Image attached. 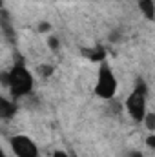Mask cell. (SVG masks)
Segmentation results:
<instances>
[{
  "mask_svg": "<svg viewBox=\"0 0 155 157\" xmlns=\"http://www.w3.org/2000/svg\"><path fill=\"white\" fill-rule=\"evenodd\" d=\"M2 82L9 88L11 97L20 99L31 93L35 80H33V75L29 73V70H26L22 64H15L9 71L2 73Z\"/></svg>",
  "mask_w": 155,
  "mask_h": 157,
  "instance_id": "1",
  "label": "cell"
},
{
  "mask_svg": "<svg viewBox=\"0 0 155 157\" xmlns=\"http://www.w3.org/2000/svg\"><path fill=\"white\" fill-rule=\"evenodd\" d=\"M146 104H148V84L139 78L135 82V88L131 90V93L126 97L124 108L128 112V115L133 119L135 122H142L146 117Z\"/></svg>",
  "mask_w": 155,
  "mask_h": 157,
  "instance_id": "2",
  "label": "cell"
},
{
  "mask_svg": "<svg viewBox=\"0 0 155 157\" xmlns=\"http://www.w3.org/2000/svg\"><path fill=\"white\" fill-rule=\"evenodd\" d=\"M119 82L115 78L113 70L110 68L108 60H102L99 64V71H97V82H95V95L102 101H112L117 93Z\"/></svg>",
  "mask_w": 155,
  "mask_h": 157,
  "instance_id": "3",
  "label": "cell"
},
{
  "mask_svg": "<svg viewBox=\"0 0 155 157\" xmlns=\"http://www.w3.org/2000/svg\"><path fill=\"white\" fill-rule=\"evenodd\" d=\"M9 144H11V150L17 157H40L39 146L35 144V141L29 135H24V133L13 135Z\"/></svg>",
  "mask_w": 155,
  "mask_h": 157,
  "instance_id": "4",
  "label": "cell"
},
{
  "mask_svg": "<svg viewBox=\"0 0 155 157\" xmlns=\"http://www.w3.org/2000/svg\"><path fill=\"white\" fill-rule=\"evenodd\" d=\"M82 55H84V57H88L91 62H97V64H100L102 60H106V49H104V48H100V46L82 49Z\"/></svg>",
  "mask_w": 155,
  "mask_h": 157,
  "instance_id": "5",
  "label": "cell"
},
{
  "mask_svg": "<svg viewBox=\"0 0 155 157\" xmlns=\"http://www.w3.org/2000/svg\"><path fill=\"white\" fill-rule=\"evenodd\" d=\"M139 11L146 20H155V2L153 0H137Z\"/></svg>",
  "mask_w": 155,
  "mask_h": 157,
  "instance_id": "6",
  "label": "cell"
},
{
  "mask_svg": "<svg viewBox=\"0 0 155 157\" xmlns=\"http://www.w3.org/2000/svg\"><path fill=\"white\" fill-rule=\"evenodd\" d=\"M17 113V104L6 97L0 99V117L2 119H11Z\"/></svg>",
  "mask_w": 155,
  "mask_h": 157,
  "instance_id": "7",
  "label": "cell"
},
{
  "mask_svg": "<svg viewBox=\"0 0 155 157\" xmlns=\"http://www.w3.org/2000/svg\"><path fill=\"white\" fill-rule=\"evenodd\" d=\"M0 24H2V31L6 33V37H7L9 40H13V35H15V31H13V28H11L9 17H7V11H2V20H0Z\"/></svg>",
  "mask_w": 155,
  "mask_h": 157,
  "instance_id": "8",
  "label": "cell"
},
{
  "mask_svg": "<svg viewBox=\"0 0 155 157\" xmlns=\"http://www.w3.org/2000/svg\"><path fill=\"white\" fill-rule=\"evenodd\" d=\"M37 73H39L40 78H49L55 73V68L51 64H40L39 68H37Z\"/></svg>",
  "mask_w": 155,
  "mask_h": 157,
  "instance_id": "9",
  "label": "cell"
},
{
  "mask_svg": "<svg viewBox=\"0 0 155 157\" xmlns=\"http://www.w3.org/2000/svg\"><path fill=\"white\" fill-rule=\"evenodd\" d=\"M142 124L146 126L148 132L155 133V113L153 112H148V113H146V117H144V121H142Z\"/></svg>",
  "mask_w": 155,
  "mask_h": 157,
  "instance_id": "10",
  "label": "cell"
},
{
  "mask_svg": "<svg viewBox=\"0 0 155 157\" xmlns=\"http://www.w3.org/2000/svg\"><path fill=\"white\" fill-rule=\"evenodd\" d=\"M37 31H39L40 35H42V33H49V31H51V24H49V22H40L39 26H37Z\"/></svg>",
  "mask_w": 155,
  "mask_h": 157,
  "instance_id": "11",
  "label": "cell"
},
{
  "mask_svg": "<svg viewBox=\"0 0 155 157\" xmlns=\"http://www.w3.org/2000/svg\"><path fill=\"white\" fill-rule=\"evenodd\" d=\"M47 46H49L53 51H57V49L60 48V42H59V39H57V37H53V35H51V37L47 39Z\"/></svg>",
  "mask_w": 155,
  "mask_h": 157,
  "instance_id": "12",
  "label": "cell"
},
{
  "mask_svg": "<svg viewBox=\"0 0 155 157\" xmlns=\"http://www.w3.org/2000/svg\"><path fill=\"white\" fill-rule=\"evenodd\" d=\"M146 146L152 148V150H155V133H150V135L146 137Z\"/></svg>",
  "mask_w": 155,
  "mask_h": 157,
  "instance_id": "13",
  "label": "cell"
},
{
  "mask_svg": "<svg viewBox=\"0 0 155 157\" xmlns=\"http://www.w3.org/2000/svg\"><path fill=\"white\" fill-rule=\"evenodd\" d=\"M128 157H144V155L139 150H131V152H128Z\"/></svg>",
  "mask_w": 155,
  "mask_h": 157,
  "instance_id": "14",
  "label": "cell"
},
{
  "mask_svg": "<svg viewBox=\"0 0 155 157\" xmlns=\"http://www.w3.org/2000/svg\"><path fill=\"white\" fill-rule=\"evenodd\" d=\"M53 157H70L66 152H62V150H57V152H53Z\"/></svg>",
  "mask_w": 155,
  "mask_h": 157,
  "instance_id": "15",
  "label": "cell"
}]
</instances>
